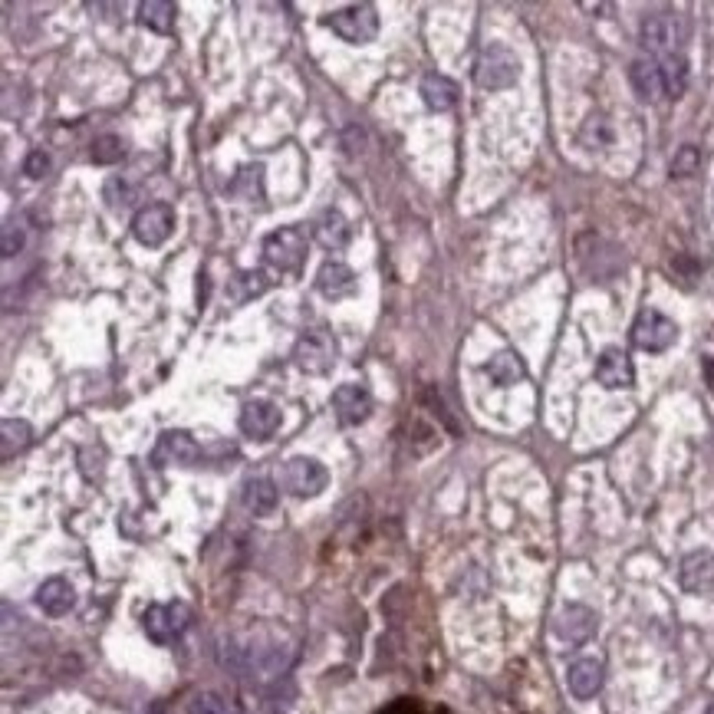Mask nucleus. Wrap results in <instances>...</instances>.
I'll return each mask as SVG.
<instances>
[{"label": "nucleus", "instance_id": "f257e3e1", "mask_svg": "<svg viewBox=\"0 0 714 714\" xmlns=\"http://www.w3.org/2000/svg\"><path fill=\"white\" fill-rule=\"evenodd\" d=\"M290 649H283L280 642H241L231 645L228 662L234 672H241L254 682H270V678L283 675L290 668Z\"/></svg>", "mask_w": 714, "mask_h": 714}, {"label": "nucleus", "instance_id": "f03ea898", "mask_svg": "<svg viewBox=\"0 0 714 714\" xmlns=\"http://www.w3.org/2000/svg\"><path fill=\"white\" fill-rule=\"evenodd\" d=\"M474 79L478 86L487 89V93H501V89H510L520 79V60L517 53L504 47V43H491L484 47L478 63H474Z\"/></svg>", "mask_w": 714, "mask_h": 714}, {"label": "nucleus", "instance_id": "7ed1b4c3", "mask_svg": "<svg viewBox=\"0 0 714 714\" xmlns=\"http://www.w3.org/2000/svg\"><path fill=\"white\" fill-rule=\"evenodd\" d=\"M639 37H642L645 50L652 56H659V60H665V56H675L682 50L685 24H682V17L672 14V10H652V14L642 17Z\"/></svg>", "mask_w": 714, "mask_h": 714}, {"label": "nucleus", "instance_id": "20e7f679", "mask_svg": "<svg viewBox=\"0 0 714 714\" xmlns=\"http://www.w3.org/2000/svg\"><path fill=\"white\" fill-rule=\"evenodd\" d=\"M326 484H330V471H326L316 458H306V455L290 458L280 471V487L290 497H300V501L320 497L326 491Z\"/></svg>", "mask_w": 714, "mask_h": 714}, {"label": "nucleus", "instance_id": "39448f33", "mask_svg": "<svg viewBox=\"0 0 714 714\" xmlns=\"http://www.w3.org/2000/svg\"><path fill=\"white\" fill-rule=\"evenodd\" d=\"M326 27H330L339 40L362 47V43H372V40H376V33H379V14H376V7H372V4H349V7L333 10V14L326 17Z\"/></svg>", "mask_w": 714, "mask_h": 714}, {"label": "nucleus", "instance_id": "423d86ee", "mask_svg": "<svg viewBox=\"0 0 714 714\" xmlns=\"http://www.w3.org/2000/svg\"><path fill=\"white\" fill-rule=\"evenodd\" d=\"M201 461V448L191 432L185 428H168L158 435L152 448V464L155 468H195Z\"/></svg>", "mask_w": 714, "mask_h": 714}, {"label": "nucleus", "instance_id": "0eeeda50", "mask_svg": "<svg viewBox=\"0 0 714 714\" xmlns=\"http://www.w3.org/2000/svg\"><path fill=\"white\" fill-rule=\"evenodd\" d=\"M293 362L306 376H323L330 372L336 362V339L330 330H306L297 339V349H293Z\"/></svg>", "mask_w": 714, "mask_h": 714}, {"label": "nucleus", "instance_id": "6e6552de", "mask_svg": "<svg viewBox=\"0 0 714 714\" xmlns=\"http://www.w3.org/2000/svg\"><path fill=\"white\" fill-rule=\"evenodd\" d=\"M675 339H678L675 320H668L655 306H645L636 316V323H632V343H636L642 353H665Z\"/></svg>", "mask_w": 714, "mask_h": 714}, {"label": "nucleus", "instance_id": "1a4fd4ad", "mask_svg": "<svg viewBox=\"0 0 714 714\" xmlns=\"http://www.w3.org/2000/svg\"><path fill=\"white\" fill-rule=\"evenodd\" d=\"M188 622H191V609L185 603H155L142 612V626L145 632H149V639L158 642V645H168V642H175L181 632L188 629Z\"/></svg>", "mask_w": 714, "mask_h": 714}, {"label": "nucleus", "instance_id": "9d476101", "mask_svg": "<svg viewBox=\"0 0 714 714\" xmlns=\"http://www.w3.org/2000/svg\"><path fill=\"white\" fill-rule=\"evenodd\" d=\"M264 260L280 274H293L306 260V234L300 228H280L264 237Z\"/></svg>", "mask_w": 714, "mask_h": 714}, {"label": "nucleus", "instance_id": "9b49d317", "mask_svg": "<svg viewBox=\"0 0 714 714\" xmlns=\"http://www.w3.org/2000/svg\"><path fill=\"white\" fill-rule=\"evenodd\" d=\"M175 231V208L165 201H155V204H145V208L132 218V234L135 241L145 244V247H158L165 244L168 237Z\"/></svg>", "mask_w": 714, "mask_h": 714}, {"label": "nucleus", "instance_id": "f8f14e48", "mask_svg": "<svg viewBox=\"0 0 714 714\" xmlns=\"http://www.w3.org/2000/svg\"><path fill=\"white\" fill-rule=\"evenodd\" d=\"M596 612L583 606V603H570L557 612V619H553V636L566 645H583L596 636Z\"/></svg>", "mask_w": 714, "mask_h": 714}, {"label": "nucleus", "instance_id": "ddd939ff", "mask_svg": "<svg viewBox=\"0 0 714 714\" xmlns=\"http://www.w3.org/2000/svg\"><path fill=\"white\" fill-rule=\"evenodd\" d=\"M678 586L691 596L714 593V553L711 550H691L678 563Z\"/></svg>", "mask_w": 714, "mask_h": 714}, {"label": "nucleus", "instance_id": "4468645a", "mask_svg": "<svg viewBox=\"0 0 714 714\" xmlns=\"http://www.w3.org/2000/svg\"><path fill=\"white\" fill-rule=\"evenodd\" d=\"M333 412L339 418V425H362L372 415V395L366 385L359 382H343L333 392Z\"/></svg>", "mask_w": 714, "mask_h": 714}, {"label": "nucleus", "instance_id": "2eb2a0df", "mask_svg": "<svg viewBox=\"0 0 714 714\" xmlns=\"http://www.w3.org/2000/svg\"><path fill=\"white\" fill-rule=\"evenodd\" d=\"M596 382L603 385V389H632V382H636V369H632V359L629 353H622L619 346H609L599 353L596 359Z\"/></svg>", "mask_w": 714, "mask_h": 714}, {"label": "nucleus", "instance_id": "dca6fc26", "mask_svg": "<svg viewBox=\"0 0 714 714\" xmlns=\"http://www.w3.org/2000/svg\"><path fill=\"white\" fill-rule=\"evenodd\" d=\"M241 432L254 441H267L277 435L280 428V408L270 402V399H254L241 408V418H237Z\"/></svg>", "mask_w": 714, "mask_h": 714}, {"label": "nucleus", "instance_id": "f3484780", "mask_svg": "<svg viewBox=\"0 0 714 714\" xmlns=\"http://www.w3.org/2000/svg\"><path fill=\"white\" fill-rule=\"evenodd\" d=\"M603 682H606V668L599 659H576L570 668H566V688H570V695L576 701H589L596 698L599 691H603Z\"/></svg>", "mask_w": 714, "mask_h": 714}, {"label": "nucleus", "instance_id": "a211bd4d", "mask_svg": "<svg viewBox=\"0 0 714 714\" xmlns=\"http://www.w3.org/2000/svg\"><path fill=\"white\" fill-rule=\"evenodd\" d=\"M37 606H40L43 616H50V619L66 616V612L76 606L73 583L63 580V576H50V580H43L40 589H37Z\"/></svg>", "mask_w": 714, "mask_h": 714}, {"label": "nucleus", "instance_id": "6ab92c4d", "mask_svg": "<svg viewBox=\"0 0 714 714\" xmlns=\"http://www.w3.org/2000/svg\"><path fill=\"white\" fill-rule=\"evenodd\" d=\"M629 86L636 89V96L642 102H655L665 96V83H662V70L659 60H632L629 66Z\"/></svg>", "mask_w": 714, "mask_h": 714}, {"label": "nucleus", "instance_id": "aec40b11", "mask_svg": "<svg viewBox=\"0 0 714 714\" xmlns=\"http://www.w3.org/2000/svg\"><path fill=\"white\" fill-rule=\"evenodd\" d=\"M418 96L432 112H448L458 102V83L448 79L445 73H428L418 86Z\"/></svg>", "mask_w": 714, "mask_h": 714}, {"label": "nucleus", "instance_id": "412c9836", "mask_svg": "<svg viewBox=\"0 0 714 714\" xmlns=\"http://www.w3.org/2000/svg\"><path fill=\"white\" fill-rule=\"evenodd\" d=\"M316 287H320L323 297H330V300L349 297V293L356 290V274L346 264H339V260H326L320 267V274H316Z\"/></svg>", "mask_w": 714, "mask_h": 714}, {"label": "nucleus", "instance_id": "4be33fe9", "mask_svg": "<svg viewBox=\"0 0 714 714\" xmlns=\"http://www.w3.org/2000/svg\"><path fill=\"white\" fill-rule=\"evenodd\" d=\"M484 372H487V379H491L494 385H501V389H507V385H517V382L527 379L524 359H520L514 349H501V353H494L491 359H487Z\"/></svg>", "mask_w": 714, "mask_h": 714}, {"label": "nucleus", "instance_id": "5701e85b", "mask_svg": "<svg viewBox=\"0 0 714 714\" xmlns=\"http://www.w3.org/2000/svg\"><path fill=\"white\" fill-rule=\"evenodd\" d=\"M244 507L251 510L254 517H270L277 510V501H280V494H277V484L270 481V478H251V481H244Z\"/></svg>", "mask_w": 714, "mask_h": 714}, {"label": "nucleus", "instance_id": "b1692460", "mask_svg": "<svg viewBox=\"0 0 714 714\" xmlns=\"http://www.w3.org/2000/svg\"><path fill=\"white\" fill-rule=\"evenodd\" d=\"M349 234H353L349 231V221L339 211H323V218L316 221V228H313L316 244L326 247V251H343L349 244Z\"/></svg>", "mask_w": 714, "mask_h": 714}, {"label": "nucleus", "instance_id": "393cba45", "mask_svg": "<svg viewBox=\"0 0 714 714\" xmlns=\"http://www.w3.org/2000/svg\"><path fill=\"white\" fill-rule=\"evenodd\" d=\"M178 17V4L172 0H145L139 4V24L149 27L152 33H172Z\"/></svg>", "mask_w": 714, "mask_h": 714}, {"label": "nucleus", "instance_id": "a878e982", "mask_svg": "<svg viewBox=\"0 0 714 714\" xmlns=\"http://www.w3.org/2000/svg\"><path fill=\"white\" fill-rule=\"evenodd\" d=\"M33 438V428L24 418H4V425H0V458L10 461L14 455H20Z\"/></svg>", "mask_w": 714, "mask_h": 714}, {"label": "nucleus", "instance_id": "bb28decb", "mask_svg": "<svg viewBox=\"0 0 714 714\" xmlns=\"http://www.w3.org/2000/svg\"><path fill=\"white\" fill-rule=\"evenodd\" d=\"M270 287V274L267 270H241L231 283H228V293H231V300L234 303H247V300H254L260 297Z\"/></svg>", "mask_w": 714, "mask_h": 714}, {"label": "nucleus", "instance_id": "cd10ccee", "mask_svg": "<svg viewBox=\"0 0 714 714\" xmlns=\"http://www.w3.org/2000/svg\"><path fill=\"white\" fill-rule=\"evenodd\" d=\"M659 70H662V83H665V96L668 99H678L688 89V60L682 53L675 56H665L659 60Z\"/></svg>", "mask_w": 714, "mask_h": 714}, {"label": "nucleus", "instance_id": "c85d7f7f", "mask_svg": "<svg viewBox=\"0 0 714 714\" xmlns=\"http://www.w3.org/2000/svg\"><path fill=\"white\" fill-rule=\"evenodd\" d=\"M231 195L244 201H260L264 198V165H244L237 178L231 181Z\"/></svg>", "mask_w": 714, "mask_h": 714}, {"label": "nucleus", "instance_id": "c756f323", "mask_svg": "<svg viewBox=\"0 0 714 714\" xmlns=\"http://www.w3.org/2000/svg\"><path fill=\"white\" fill-rule=\"evenodd\" d=\"M126 158V142L119 135H99L93 142V162L96 165H116Z\"/></svg>", "mask_w": 714, "mask_h": 714}, {"label": "nucleus", "instance_id": "7c9ffc66", "mask_svg": "<svg viewBox=\"0 0 714 714\" xmlns=\"http://www.w3.org/2000/svg\"><path fill=\"white\" fill-rule=\"evenodd\" d=\"M188 714H234V711L228 701L214 695V691H198V695H191L188 701Z\"/></svg>", "mask_w": 714, "mask_h": 714}, {"label": "nucleus", "instance_id": "2f4dec72", "mask_svg": "<svg viewBox=\"0 0 714 714\" xmlns=\"http://www.w3.org/2000/svg\"><path fill=\"white\" fill-rule=\"evenodd\" d=\"M583 142L589 149H603V145L612 142V129H609V119L606 116H589L586 126H583Z\"/></svg>", "mask_w": 714, "mask_h": 714}, {"label": "nucleus", "instance_id": "473e14b6", "mask_svg": "<svg viewBox=\"0 0 714 714\" xmlns=\"http://www.w3.org/2000/svg\"><path fill=\"white\" fill-rule=\"evenodd\" d=\"M698 165H701V152L695 145H682L672 158V178H691L698 175Z\"/></svg>", "mask_w": 714, "mask_h": 714}, {"label": "nucleus", "instance_id": "72a5a7b5", "mask_svg": "<svg viewBox=\"0 0 714 714\" xmlns=\"http://www.w3.org/2000/svg\"><path fill=\"white\" fill-rule=\"evenodd\" d=\"M27 247V228L24 221H7L4 224V241H0V251L4 257H17Z\"/></svg>", "mask_w": 714, "mask_h": 714}, {"label": "nucleus", "instance_id": "f704fd0d", "mask_svg": "<svg viewBox=\"0 0 714 714\" xmlns=\"http://www.w3.org/2000/svg\"><path fill=\"white\" fill-rule=\"evenodd\" d=\"M106 201H109V208H126V204L132 201V188L122 178H109L106 181Z\"/></svg>", "mask_w": 714, "mask_h": 714}, {"label": "nucleus", "instance_id": "c9c22d12", "mask_svg": "<svg viewBox=\"0 0 714 714\" xmlns=\"http://www.w3.org/2000/svg\"><path fill=\"white\" fill-rule=\"evenodd\" d=\"M47 168H50V158H47V152H30L27 155V162H24V175H30V178H43L47 175Z\"/></svg>", "mask_w": 714, "mask_h": 714}, {"label": "nucleus", "instance_id": "e433bc0d", "mask_svg": "<svg viewBox=\"0 0 714 714\" xmlns=\"http://www.w3.org/2000/svg\"><path fill=\"white\" fill-rule=\"evenodd\" d=\"M708 714H714V705H711V708H708Z\"/></svg>", "mask_w": 714, "mask_h": 714}]
</instances>
